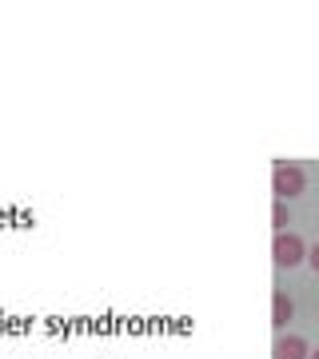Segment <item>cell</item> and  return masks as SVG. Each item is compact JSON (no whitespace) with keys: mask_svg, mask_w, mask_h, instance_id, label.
<instances>
[{"mask_svg":"<svg viewBox=\"0 0 319 359\" xmlns=\"http://www.w3.org/2000/svg\"><path fill=\"white\" fill-rule=\"evenodd\" d=\"M271 259H276V268H299L307 259V244L295 231H276V240H271Z\"/></svg>","mask_w":319,"mask_h":359,"instance_id":"1","label":"cell"},{"mask_svg":"<svg viewBox=\"0 0 319 359\" xmlns=\"http://www.w3.org/2000/svg\"><path fill=\"white\" fill-rule=\"evenodd\" d=\"M307 188V176H304V168H295V164H276V172H271V192H276V200H295V196Z\"/></svg>","mask_w":319,"mask_h":359,"instance_id":"2","label":"cell"},{"mask_svg":"<svg viewBox=\"0 0 319 359\" xmlns=\"http://www.w3.org/2000/svg\"><path fill=\"white\" fill-rule=\"evenodd\" d=\"M295 316V304L287 292H271V327H287Z\"/></svg>","mask_w":319,"mask_h":359,"instance_id":"3","label":"cell"},{"mask_svg":"<svg viewBox=\"0 0 319 359\" xmlns=\"http://www.w3.org/2000/svg\"><path fill=\"white\" fill-rule=\"evenodd\" d=\"M307 355H311V347H307L304 335H283L276 344V359H307Z\"/></svg>","mask_w":319,"mask_h":359,"instance_id":"4","label":"cell"},{"mask_svg":"<svg viewBox=\"0 0 319 359\" xmlns=\"http://www.w3.org/2000/svg\"><path fill=\"white\" fill-rule=\"evenodd\" d=\"M271 228L276 231H287V204L276 200V212H271Z\"/></svg>","mask_w":319,"mask_h":359,"instance_id":"5","label":"cell"},{"mask_svg":"<svg viewBox=\"0 0 319 359\" xmlns=\"http://www.w3.org/2000/svg\"><path fill=\"white\" fill-rule=\"evenodd\" d=\"M307 264L319 271V244H315V248H307Z\"/></svg>","mask_w":319,"mask_h":359,"instance_id":"6","label":"cell"},{"mask_svg":"<svg viewBox=\"0 0 319 359\" xmlns=\"http://www.w3.org/2000/svg\"><path fill=\"white\" fill-rule=\"evenodd\" d=\"M307 359H319V351H311V355H307Z\"/></svg>","mask_w":319,"mask_h":359,"instance_id":"7","label":"cell"}]
</instances>
